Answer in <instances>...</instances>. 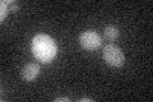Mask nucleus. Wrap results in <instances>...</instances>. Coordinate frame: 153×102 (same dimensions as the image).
<instances>
[{"mask_svg": "<svg viewBox=\"0 0 153 102\" xmlns=\"http://www.w3.org/2000/svg\"><path fill=\"white\" fill-rule=\"evenodd\" d=\"M32 54L40 63H51L57 55V43L46 33H40L32 38Z\"/></svg>", "mask_w": 153, "mask_h": 102, "instance_id": "nucleus-1", "label": "nucleus"}, {"mask_svg": "<svg viewBox=\"0 0 153 102\" xmlns=\"http://www.w3.org/2000/svg\"><path fill=\"white\" fill-rule=\"evenodd\" d=\"M22 78L26 82H32L35 80L38 74H40V65L36 63H28L22 68Z\"/></svg>", "mask_w": 153, "mask_h": 102, "instance_id": "nucleus-4", "label": "nucleus"}, {"mask_svg": "<svg viewBox=\"0 0 153 102\" xmlns=\"http://www.w3.org/2000/svg\"><path fill=\"white\" fill-rule=\"evenodd\" d=\"M79 102H93L92 98H87V97H84V98H80Z\"/></svg>", "mask_w": 153, "mask_h": 102, "instance_id": "nucleus-9", "label": "nucleus"}, {"mask_svg": "<svg viewBox=\"0 0 153 102\" xmlns=\"http://www.w3.org/2000/svg\"><path fill=\"white\" fill-rule=\"evenodd\" d=\"M79 43L84 50L87 51H94L102 45V38L96 31L87 30L80 33L79 36Z\"/></svg>", "mask_w": 153, "mask_h": 102, "instance_id": "nucleus-3", "label": "nucleus"}, {"mask_svg": "<svg viewBox=\"0 0 153 102\" xmlns=\"http://www.w3.org/2000/svg\"><path fill=\"white\" fill-rule=\"evenodd\" d=\"M119 36H120V31H119V28L114 27V26H108V27L105 28V37H106L107 40L115 41Z\"/></svg>", "mask_w": 153, "mask_h": 102, "instance_id": "nucleus-5", "label": "nucleus"}, {"mask_svg": "<svg viewBox=\"0 0 153 102\" xmlns=\"http://www.w3.org/2000/svg\"><path fill=\"white\" fill-rule=\"evenodd\" d=\"M8 13H9V8H8L7 0H3V1L0 3V22L5 21Z\"/></svg>", "mask_w": 153, "mask_h": 102, "instance_id": "nucleus-6", "label": "nucleus"}, {"mask_svg": "<svg viewBox=\"0 0 153 102\" xmlns=\"http://www.w3.org/2000/svg\"><path fill=\"white\" fill-rule=\"evenodd\" d=\"M7 4H8V8H9V12H18V9H19V5H18V3L16 1H13V0H7Z\"/></svg>", "mask_w": 153, "mask_h": 102, "instance_id": "nucleus-7", "label": "nucleus"}, {"mask_svg": "<svg viewBox=\"0 0 153 102\" xmlns=\"http://www.w3.org/2000/svg\"><path fill=\"white\" fill-rule=\"evenodd\" d=\"M102 56H103V60L106 61L110 66H114V68H120L124 65V63H125L124 52L121 51L120 47L114 45V43H110V45H106L103 47Z\"/></svg>", "mask_w": 153, "mask_h": 102, "instance_id": "nucleus-2", "label": "nucleus"}, {"mask_svg": "<svg viewBox=\"0 0 153 102\" xmlns=\"http://www.w3.org/2000/svg\"><path fill=\"white\" fill-rule=\"evenodd\" d=\"M70 98L69 97H57V98H55V102H69Z\"/></svg>", "mask_w": 153, "mask_h": 102, "instance_id": "nucleus-8", "label": "nucleus"}]
</instances>
